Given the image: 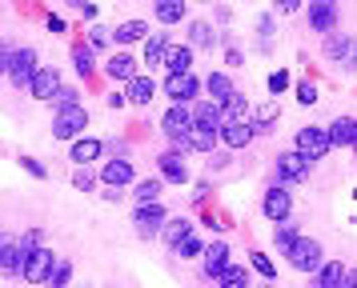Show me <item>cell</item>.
Segmentation results:
<instances>
[{"instance_id": "9f6ffc18", "label": "cell", "mask_w": 357, "mask_h": 288, "mask_svg": "<svg viewBox=\"0 0 357 288\" xmlns=\"http://www.w3.org/2000/svg\"><path fill=\"white\" fill-rule=\"evenodd\" d=\"M0 240H4V237H0Z\"/></svg>"}, {"instance_id": "836d02e7", "label": "cell", "mask_w": 357, "mask_h": 288, "mask_svg": "<svg viewBox=\"0 0 357 288\" xmlns=\"http://www.w3.org/2000/svg\"><path fill=\"white\" fill-rule=\"evenodd\" d=\"M132 200H137V205H153V200H161V180H157V176H149V180H132Z\"/></svg>"}, {"instance_id": "3957f363", "label": "cell", "mask_w": 357, "mask_h": 288, "mask_svg": "<svg viewBox=\"0 0 357 288\" xmlns=\"http://www.w3.org/2000/svg\"><path fill=\"white\" fill-rule=\"evenodd\" d=\"M289 212H293L289 189H285V184H269L265 196H261V216H265V221H273V224H285V221H289Z\"/></svg>"}, {"instance_id": "cb8c5ba5", "label": "cell", "mask_w": 357, "mask_h": 288, "mask_svg": "<svg viewBox=\"0 0 357 288\" xmlns=\"http://www.w3.org/2000/svg\"><path fill=\"white\" fill-rule=\"evenodd\" d=\"M161 68H169V72H189V68H193V48L189 45H169L165 48Z\"/></svg>"}, {"instance_id": "277c9868", "label": "cell", "mask_w": 357, "mask_h": 288, "mask_svg": "<svg viewBox=\"0 0 357 288\" xmlns=\"http://www.w3.org/2000/svg\"><path fill=\"white\" fill-rule=\"evenodd\" d=\"M52 264H56V253L52 248H33V253H24V264H20V280H29V285H45L49 280Z\"/></svg>"}, {"instance_id": "83f0119b", "label": "cell", "mask_w": 357, "mask_h": 288, "mask_svg": "<svg viewBox=\"0 0 357 288\" xmlns=\"http://www.w3.org/2000/svg\"><path fill=\"white\" fill-rule=\"evenodd\" d=\"M153 93H157V84H153L149 77H141V72H137V77L129 80V88H125V100H129V104H141V109H145L149 100H153Z\"/></svg>"}, {"instance_id": "9a60e30c", "label": "cell", "mask_w": 357, "mask_h": 288, "mask_svg": "<svg viewBox=\"0 0 357 288\" xmlns=\"http://www.w3.org/2000/svg\"><path fill=\"white\" fill-rule=\"evenodd\" d=\"M181 152H205L209 157L213 148H217V128H201V125H193L185 136H181V144H177Z\"/></svg>"}, {"instance_id": "7c38bea8", "label": "cell", "mask_w": 357, "mask_h": 288, "mask_svg": "<svg viewBox=\"0 0 357 288\" xmlns=\"http://www.w3.org/2000/svg\"><path fill=\"white\" fill-rule=\"evenodd\" d=\"M193 128V116H189V104H169V112L161 116V132L173 144H181V136Z\"/></svg>"}, {"instance_id": "7a4b0ae2", "label": "cell", "mask_w": 357, "mask_h": 288, "mask_svg": "<svg viewBox=\"0 0 357 288\" xmlns=\"http://www.w3.org/2000/svg\"><path fill=\"white\" fill-rule=\"evenodd\" d=\"M329 148H333V144H329L325 125H305L301 132H297V141H293V152H297V157H305L309 164H313V160H321Z\"/></svg>"}, {"instance_id": "52a82bcc", "label": "cell", "mask_w": 357, "mask_h": 288, "mask_svg": "<svg viewBox=\"0 0 357 288\" xmlns=\"http://www.w3.org/2000/svg\"><path fill=\"white\" fill-rule=\"evenodd\" d=\"M165 221H169V212H165L161 200H153V205H137V212H132V224H137V237H161Z\"/></svg>"}, {"instance_id": "b9f144b4", "label": "cell", "mask_w": 357, "mask_h": 288, "mask_svg": "<svg viewBox=\"0 0 357 288\" xmlns=\"http://www.w3.org/2000/svg\"><path fill=\"white\" fill-rule=\"evenodd\" d=\"M297 104H317V84L313 80H297Z\"/></svg>"}, {"instance_id": "f35d334b", "label": "cell", "mask_w": 357, "mask_h": 288, "mask_svg": "<svg viewBox=\"0 0 357 288\" xmlns=\"http://www.w3.org/2000/svg\"><path fill=\"white\" fill-rule=\"evenodd\" d=\"M173 253H177L181 260H197V256L205 253V240H201V237H185L177 248H173Z\"/></svg>"}, {"instance_id": "9c48e42d", "label": "cell", "mask_w": 357, "mask_h": 288, "mask_svg": "<svg viewBox=\"0 0 357 288\" xmlns=\"http://www.w3.org/2000/svg\"><path fill=\"white\" fill-rule=\"evenodd\" d=\"M325 56L337 61L345 72H354L357 68V45L345 36V32H329V36H325Z\"/></svg>"}, {"instance_id": "6da1fadb", "label": "cell", "mask_w": 357, "mask_h": 288, "mask_svg": "<svg viewBox=\"0 0 357 288\" xmlns=\"http://www.w3.org/2000/svg\"><path fill=\"white\" fill-rule=\"evenodd\" d=\"M84 128H89V109L84 104H68V109H56V116H52V136L56 141H77Z\"/></svg>"}, {"instance_id": "bcb514c9", "label": "cell", "mask_w": 357, "mask_h": 288, "mask_svg": "<svg viewBox=\"0 0 357 288\" xmlns=\"http://www.w3.org/2000/svg\"><path fill=\"white\" fill-rule=\"evenodd\" d=\"M89 48L105 52V48H109V32H105V29H89Z\"/></svg>"}, {"instance_id": "4fadbf2b", "label": "cell", "mask_w": 357, "mask_h": 288, "mask_svg": "<svg viewBox=\"0 0 357 288\" xmlns=\"http://www.w3.org/2000/svg\"><path fill=\"white\" fill-rule=\"evenodd\" d=\"M56 88H61V72L49 68V64H40L33 72V80H29V96H33V100H52Z\"/></svg>"}, {"instance_id": "681fc988", "label": "cell", "mask_w": 357, "mask_h": 288, "mask_svg": "<svg viewBox=\"0 0 357 288\" xmlns=\"http://www.w3.org/2000/svg\"><path fill=\"white\" fill-rule=\"evenodd\" d=\"M273 8L281 16H293V13H301V0H273Z\"/></svg>"}, {"instance_id": "d6a6232c", "label": "cell", "mask_w": 357, "mask_h": 288, "mask_svg": "<svg viewBox=\"0 0 357 288\" xmlns=\"http://www.w3.org/2000/svg\"><path fill=\"white\" fill-rule=\"evenodd\" d=\"M153 16H157L161 24H181V20H185V0H157V4H153Z\"/></svg>"}, {"instance_id": "ab89813d", "label": "cell", "mask_w": 357, "mask_h": 288, "mask_svg": "<svg viewBox=\"0 0 357 288\" xmlns=\"http://www.w3.org/2000/svg\"><path fill=\"white\" fill-rule=\"evenodd\" d=\"M73 64H77L81 77H89V72H93V48L89 45H73Z\"/></svg>"}, {"instance_id": "f6af8a7d", "label": "cell", "mask_w": 357, "mask_h": 288, "mask_svg": "<svg viewBox=\"0 0 357 288\" xmlns=\"http://www.w3.org/2000/svg\"><path fill=\"white\" fill-rule=\"evenodd\" d=\"M20 168H24L29 176H36V180H45V176H49V173H45V164H40V160H33V157H20Z\"/></svg>"}, {"instance_id": "2e32d148", "label": "cell", "mask_w": 357, "mask_h": 288, "mask_svg": "<svg viewBox=\"0 0 357 288\" xmlns=\"http://www.w3.org/2000/svg\"><path fill=\"white\" fill-rule=\"evenodd\" d=\"M333 148H357V116H337L333 125H325Z\"/></svg>"}, {"instance_id": "44dd1931", "label": "cell", "mask_w": 357, "mask_h": 288, "mask_svg": "<svg viewBox=\"0 0 357 288\" xmlns=\"http://www.w3.org/2000/svg\"><path fill=\"white\" fill-rule=\"evenodd\" d=\"M345 264L341 260H321V269L313 272V288H341L345 285Z\"/></svg>"}, {"instance_id": "603a6c76", "label": "cell", "mask_w": 357, "mask_h": 288, "mask_svg": "<svg viewBox=\"0 0 357 288\" xmlns=\"http://www.w3.org/2000/svg\"><path fill=\"white\" fill-rule=\"evenodd\" d=\"M217 109H221V125H241V120H249V100L241 93H233L229 100H221Z\"/></svg>"}, {"instance_id": "7402d4cb", "label": "cell", "mask_w": 357, "mask_h": 288, "mask_svg": "<svg viewBox=\"0 0 357 288\" xmlns=\"http://www.w3.org/2000/svg\"><path fill=\"white\" fill-rule=\"evenodd\" d=\"M100 184H109V189H125V184H132V164L129 160H109V164L100 168Z\"/></svg>"}, {"instance_id": "4dcf8cb0", "label": "cell", "mask_w": 357, "mask_h": 288, "mask_svg": "<svg viewBox=\"0 0 357 288\" xmlns=\"http://www.w3.org/2000/svg\"><path fill=\"white\" fill-rule=\"evenodd\" d=\"M201 88L209 93L205 100H213V104H221V100H229V96H233V80H229L225 72H209V80H205Z\"/></svg>"}, {"instance_id": "f546056e", "label": "cell", "mask_w": 357, "mask_h": 288, "mask_svg": "<svg viewBox=\"0 0 357 288\" xmlns=\"http://www.w3.org/2000/svg\"><path fill=\"white\" fill-rule=\"evenodd\" d=\"M113 40L116 45H137V40H149V24L145 20H125L113 29Z\"/></svg>"}, {"instance_id": "5bb4252c", "label": "cell", "mask_w": 357, "mask_h": 288, "mask_svg": "<svg viewBox=\"0 0 357 288\" xmlns=\"http://www.w3.org/2000/svg\"><path fill=\"white\" fill-rule=\"evenodd\" d=\"M20 264H24V248H20V240L4 237L0 240V276H4V280L20 276Z\"/></svg>"}, {"instance_id": "db71d44e", "label": "cell", "mask_w": 357, "mask_h": 288, "mask_svg": "<svg viewBox=\"0 0 357 288\" xmlns=\"http://www.w3.org/2000/svg\"><path fill=\"white\" fill-rule=\"evenodd\" d=\"M65 4H73V8H84V4H89V0H65Z\"/></svg>"}, {"instance_id": "d6986e66", "label": "cell", "mask_w": 357, "mask_h": 288, "mask_svg": "<svg viewBox=\"0 0 357 288\" xmlns=\"http://www.w3.org/2000/svg\"><path fill=\"white\" fill-rule=\"evenodd\" d=\"M205 264H201V269H205V276H209V280H217V276H221V272H225V264H229V244L225 240H213V244H205Z\"/></svg>"}, {"instance_id": "f5cc1de1", "label": "cell", "mask_w": 357, "mask_h": 288, "mask_svg": "<svg viewBox=\"0 0 357 288\" xmlns=\"http://www.w3.org/2000/svg\"><path fill=\"white\" fill-rule=\"evenodd\" d=\"M341 288H357V269L345 272V285H341Z\"/></svg>"}, {"instance_id": "f907efd6", "label": "cell", "mask_w": 357, "mask_h": 288, "mask_svg": "<svg viewBox=\"0 0 357 288\" xmlns=\"http://www.w3.org/2000/svg\"><path fill=\"white\" fill-rule=\"evenodd\" d=\"M20 248H24V253H33V248H40V228H33V232H24V237H20Z\"/></svg>"}, {"instance_id": "ba28073f", "label": "cell", "mask_w": 357, "mask_h": 288, "mask_svg": "<svg viewBox=\"0 0 357 288\" xmlns=\"http://www.w3.org/2000/svg\"><path fill=\"white\" fill-rule=\"evenodd\" d=\"M309 168H313V164H309L305 157H297V152H281V157H277V184H285V189H289V184H305Z\"/></svg>"}, {"instance_id": "f1b7e54d", "label": "cell", "mask_w": 357, "mask_h": 288, "mask_svg": "<svg viewBox=\"0 0 357 288\" xmlns=\"http://www.w3.org/2000/svg\"><path fill=\"white\" fill-rule=\"evenodd\" d=\"M161 173H165V180H177V184L189 180V168H185V160H181V148L161 152Z\"/></svg>"}, {"instance_id": "c3c4849f", "label": "cell", "mask_w": 357, "mask_h": 288, "mask_svg": "<svg viewBox=\"0 0 357 288\" xmlns=\"http://www.w3.org/2000/svg\"><path fill=\"white\" fill-rule=\"evenodd\" d=\"M285 88H289V72H273V77H269V93H285Z\"/></svg>"}, {"instance_id": "8fae6325", "label": "cell", "mask_w": 357, "mask_h": 288, "mask_svg": "<svg viewBox=\"0 0 357 288\" xmlns=\"http://www.w3.org/2000/svg\"><path fill=\"white\" fill-rule=\"evenodd\" d=\"M36 68H40L36 48H17V52H13V64H8V80H13L17 88H29V80H33Z\"/></svg>"}, {"instance_id": "11a10c76", "label": "cell", "mask_w": 357, "mask_h": 288, "mask_svg": "<svg viewBox=\"0 0 357 288\" xmlns=\"http://www.w3.org/2000/svg\"><path fill=\"white\" fill-rule=\"evenodd\" d=\"M205 4H209V0H205Z\"/></svg>"}, {"instance_id": "7dc6e473", "label": "cell", "mask_w": 357, "mask_h": 288, "mask_svg": "<svg viewBox=\"0 0 357 288\" xmlns=\"http://www.w3.org/2000/svg\"><path fill=\"white\" fill-rule=\"evenodd\" d=\"M13 52H17V48L8 45V40H0V77H8V64H13Z\"/></svg>"}, {"instance_id": "74e56055", "label": "cell", "mask_w": 357, "mask_h": 288, "mask_svg": "<svg viewBox=\"0 0 357 288\" xmlns=\"http://www.w3.org/2000/svg\"><path fill=\"white\" fill-rule=\"evenodd\" d=\"M68 280H73V264L56 256V264H52V272H49V280H45V285H49V288H68Z\"/></svg>"}, {"instance_id": "d590c367", "label": "cell", "mask_w": 357, "mask_h": 288, "mask_svg": "<svg viewBox=\"0 0 357 288\" xmlns=\"http://www.w3.org/2000/svg\"><path fill=\"white\" fill-rule=\"evenodd\" d=\"M213 45H217V32H213V24L193 20V24H189V48H213Z\"/></svg>"}, {"instance_id": "e575fe53", "label": "cell", "mask_w": 357, "mask_h": 288, "mask_svg": "<svg viewBox=\"0 0 357 288\" xmlns=\"http://www.w3.org/2000/svg\"><path fill=\"white\" fill-rule=\"evenodd\" d=\"M217 288H249V269H245V264H233V260H229L225 272L217 276Z\"/></svg>"}, {"instance_id": "d4e9b609", "label": "cell", "mask_w": 357, "mask_h": 288, "mask_svg": "<svg viewBox=\"0 0 357 288\" xmlns=\"http://www.w3.org/2000/svg\"><path fill=\"white\" fill-rule=\"evenodd\" d=\"M277 120H281V104H277V100H265V104L253 109V120H249V125H253V132H273Z\"/></svg>"}, {"instance_id": "ffe728a7", "label": "cell", "mask_w": 357, "mask_h": 288, "mask_svg": "<svg viewBox=\"0 0 357 288\" xmlns=\"http://www.w3.org/2000/svg\"><path fill=\"white\" fill-rule=\"evenodd\" d=\"M253 125L249 120H241V125H221L217 128V141H225V148H249L253 144Z\"/></svg>"}, {"instance_id": "8d00e7d4", "label": "cell", "mask_w": 357, "mask_h": 288, "mask_svg": "<svg viewBox=\"0 0 357 288\" xmlns=\"http://www.w3.org/2000/svg\"><path fill=\"white\" fill-rule=\"evenodd\" d=\"M297 240H301V228H297V224H277V228H273V248H277L281 256L289 253Z\"/></svg>"}, {"instance_id": "8992f818", "label": "cell", "mask_w": 357, "mask_h": 288, "mask_svg": "<svg viewBox=\"0 0 357 288\" xmlns=\"http://www.w3.org/2000/svg\"><path fill=\"white\" fill-rule=\"evenodd\" d=\"M309 29L313 32H321V36H329V32H337L341 24V8H337V0H309Z\"/></svg>"}, {"instance_id": "484cf974", "label": "cell", "mask_w": 357, "mask_h": 288, "mask_svg": "<svg viewBox=\"0 0 357 288\" xmlns=\"http://www.w3.org/2000/svg\"><path fill=\"white\" fill-rule=\"evenodd\" d=\"M161 237H165V244H169V248H177L185 237H193V221H189V216H169V221H165V228H161Z\"/></svg>"}, {"instance_id": "ac0fdd59", "label": "cell", "mask_w": 357, "mask_h": 288, "mask_svg": "<svg viewBox=\"0 0 357 288\" xmlns=\"http://www.w3.org/2000/svg\"><path fill=\"white\" fill-rule=\"evenodd\" d=\"M105 72H109V80H125V84H129V80L141 72V61L129 56V52H113V56L105 61Z\"/></svg>"}, {"instance_id": "816d5d0a", "label": "cell", "mask_w": 357, "mask_h": 288, "mask_svg": "<svg viewBox=\"0 0 357 288\" xmlns=\"http://www.w3.org/2000/svg\"><path fill=\"white\" fill-rule=\"evenodd\" d=\"M129 100H125V93H109V109H125Z\"/></svg>"}, {"instance_id": "7bdbcfd3", "label": "cell", "mask_w": 357, "mask_h": 288, "mask_svg": "<svg viewBox=\"0 0 357 288\" xmlns=\"http://www.w3.org/2000/svg\"><path fill=\"white\" fill-rule=\"evenodd\" d=\"M52 104H56V109L81 104V93H77V88H68V84H61V88H56V96H52Z\"/></svg>"}, {"instance_id": "60d3db41", "label": "cell", "mask_w": 357, "mask_h": 288, "mask_svg": "<svg viewBox=\"0 0 357 288\" xmlns=\"http://www.w3.org/2000/svg\"><path fill=\"white\" fill-rule=\"evenodd\" d=\"M249 256H253V269H257L261 276L269 280V285H277V269H273V260H269L265 253H249Z\"/></svg>"}, {"instance_id": "5b68a950", "label": "cell", "mask_w": 357, "mask_h": 288, "mask_svg": "<svg viewBox=\"0 0 357 288\" xmlns=\"http://www.w3.org/2000/svg\"><path fill=\"white\" fill-rule=\"evenodd\" d=\"M289 264L297 272H309V276H313V272L321 269V260H325V253H321V244H317V240L313 237H305V232H301V240H297V244H293L289 253Z\"/></svg>"}, {"instance_id": "ee69618b", "label": "cell", "mask_w": 357, "mask_h": 288, "mask_svg": "<svg viewBox=\"0 0 357 288\" xmlns=\"http://www.w3.org/2000/svg\"><path fill=\"white\" fill-rule=\"evenodd\" d=\"M93 184H97V176L89 173V168H77V173H73V189L89 192V189H93Z\"/></svg>"}, {"instance_id": "e0dca14e", "label": "cell", "mask_w": 357, "mask_h": 288, "mask_svg": "<svg viewBox=\"0 0 357 288\" xmlns=\"http://www.w3.org/2000/svg\"><path fill=\"white\" fill-rule=\"evenodd\" d=\"M100 152H105V144H100L97 136H77V141H73V148H68V160H73L77 168H89Z\"/></svg>"}, {"instance_id": "4316f807", "label": "cell", "mask_w": 357, "mask_h": 288, "mask_svg": "<svg viewBox=\"0 0 357 288\" xmlns=\"http://www.w3.org/2000/svg\"><path fill=\"white\" fill-rule=\"evenodd\" d=\"M173 45L169 40V32H149V40H145V68H161L165 61V48Z\"/></svg>"}, {"instance_id": "1f68e13d", "label": "cell", "mask_w": 357, "mask_h": 288, "mask_svg": "<svg viewBox=\"0 0 357 288\" xmlns=\"http://www.w3.org/2000/svg\"><path fill=\"white\" fill-rule=\"evenodd\" d=\"M189 116H193V125H201V128H221V109H217L213 100H197L193 109H189Z\"/></svg>"}, {"instance_id": "30bf717a", "label": "cell", "mask_w": 357, "mask_h": 288, "mask_svg": "<svg viewBox=\"0 0 357 288\" xmlns=\"http://www.w3.org/2000/svg\"><path fill=\"white\" fill-rule=\"evenodd\" d=\"M201 93V80L193 72H169L165 77V96H173V104H189Z\"/></svg>"}]
</instances>
